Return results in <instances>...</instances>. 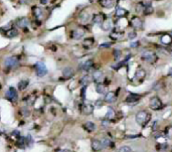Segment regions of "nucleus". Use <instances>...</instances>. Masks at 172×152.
Segmentation results:
<instances>
[{
  "label": "nucleus",
  "instance_id": "1",
  "mask_svg": "<svg viewBox=\"0 0 172 152\" xmlns=\"http://www.w3.org/2000/svg\"><path fill=\"white\" fill-rule=\"evenodd\" d=\"M151 119V115L150 113H148L147 111L142 110L137 112L136 116H135V120H136V123L140 126H145L146 124H148L149 121Z\"/></svg>",
  "mask_w": 172,
  "mask_h": 152
},
{
  "label": "nucleus",
  "instance_id": "2",
  "mask_svg": "<svg viewBox=\"0 0 172 152\" xmlns=\"http://www.w3.org/2000/svg\"><path fill=\"white\" fill-rule=\"evenodd\" d=\"M141 59H142L144 61H146V63H154L155 61H157L158 57H157L156 53L153 52V51L146 50V51H144V52H142V55H141Z\"/></svg>",
  "mask_w": 172,
  "mask_h": 152
},
{
  "label": "nucleus",
  "instance_id": "3",
  "mask_svg": "<svg viewBox=\"0 0 172 152\" xmlns=\"http://www.w3.org/2000/svg\"><path fill=\"white\" fill-rule=\"evenodd\" d=\"M19 63V57L17 55H11V57H8L5 59L4 61V65L7 69H13L16 67Z\"/></svg>",
  "mask_w": 172,
  "mask_h": 152
},
{
  "label": "nucleus",
  "instance_id": "4",
  "mask_svg": "<svg viewBox=\"0 0 172 152\" xmlns=\"http://www.w3.org/2000/svg\"><path fill=\"white\" fill-rule=\"evenodd\" d=\"M149 107H150V109H152L153 111H160L162 110L163 108V103L158 97H153L150 99Z\"/></svg>",
  "mask_w": 172,
  "mask_h": 152
},
{
  "label": "nucleus",
  "instance_id": "5",
  "mask_svg": "<svg viewBox=\"0 0 172 152\" xmlns=\"http://www.w3.org/2000/svg\"><path fill=\"white\" fill-rule=\"evenodd\" d=\"M34 69H35V72H36V75H37V77H39V78L44 77V76L48 74V69H46V65H44L42 61H38V63H36Z\"/></svg>",
  "mask_w": 172,
  "mask_h": 152
},
{
  "label": "nucleus",
  "instance_id": "6",
  "mask_svg": "<svg viewBox=\"0 0 172 152\" xmlns=\"http://www.w3.org/2000/svg\"><path fill=\"white\" fill-rule=\"evenodd\" d=\"M5 98L8 100V101H10V102H12V103L17 102V100H18V93H17V91L15 90V88L9 87V89H8L7 93H6Z\"/></svg>",
  "mask_w": 172,
  "mask_h": 152
},
{
  "label": "nucleus",
  "instance_id": "7",
  "mask_svg": "<svg viewBox=\"0 0 172 152\" xmlns=\"http://www.w3.org/2000/svg\"><path fill=\"white\" fill-rule=\"evenodd\" d=\"M145 77H146V71L143 70L142 67H138V70L135 72L133 82H138V83H140V82H142L143 80L145 79Z\"/></svg>",
  "mask_w": 172,
  "mask_h": 152
},
{
  "label": "nucleus",
  "instance_id": "8",
  "mask_svg": "<svg viewBox=\"0 0 172 152\" xmlns=\"http://www.w3.org/2000/svg\"><path fill=\"white\" fill-rule=\"evenodd\" d=\"M92 78H93V81L95 82L96 84H103V82L105 81V76H104L103 72L100 71V70L94 72Z\"/></svg>",
  "mask_w": 172,
  "mask_h": 152
},
{
  "label": "nucleus",
  "instance_id": "9",
  "mask_svg": "<svg viewBox=\"0 0 172 152\" xmlns=\"http://www.w3.org/2000/svg\"><path fill=\"white\" fill-rule=\"evenodd\" d=\"M130 23H131V25H132V27L134 28V29H141V28L143 27L142 19H141L140 17H138V16H134V17H132V19L130 20Z\"/></svg>",
  "mask_w": 172,
  "mask_h": 152
},
{
  "label": "nucleus",
  "instance_id": "10",
  "mask_svg": "<svg viewBox=\"0 0 172 152\" xmlns=\"http://www.w3.org/2000/svg\"><path fill=\"white\" fill-rule=\"evenodd\" d=\"M86 31L84 28H81V27H78L75 28V29H73V31H71V36L73 38V40H81L82 37H83L84 35H85Z\"/></svg>",
  "mask_w": 172,
  "mask_h": 152
},
{
  "label": "nucleus",
  "instance_id": "11",
  "mask_svg": "<svg viewBox=\"0 0 172 152\" xmlns=\"http://www.w3.org/2000/svg\"><path fill=\"white\" fill-rule=\"evenodd\" d=\"M28 19H27V17H20V18H18V19H16V21H15V26L16 27H18V28H26L27 27V25H28Z\"/></svg>",
  "mask_w": 172,
  "mask_h": 152
},
{
  "label": "nucleus",
  "instance_id": "12",
  "mask_svg": "<svg viewBox=\"0 0 172 152\" xmlns=\"http://www.w3.org/2000/svg\"><path fill=\"white\" fill-rule=\"evenodd\" d=\"M140 98H141L140 95H137V94H134V93H130L128 96H127L125 102L128 103V104H135V103H137L139 100H140Z\"/></svg>",
  "mask_w": 172,
  "mask_h": 152
},
{
  "label": "nucleus",
  "instance_id": "13",
  "mask_svg": "<svg viewBox=\"0 0 172 152\" xmlns=\"http://www.w3.org/2000/svg\"><path fill=\"white\" fill-rule=\"evenodd\" d=\"M91 146H92V149H93L95 152L101 151L102 149L104 148L103 144H102V141L98 140V139H93V140H92Z\"/></svg>",
  "mask_w": 172,
  "mask_h": 152
},
{
  "label": "nucleus",
  "instance_id": "14",
  "mask_svg": "<svg viewBox=\"0 0 172 152\" xmlns=\"http://www.w3.org/2000/svg\"><path fill=\"white\" fill-rule=\"evenodd\" d=\"M94 109H95V107H94L93 105L90 104V103H86V104H84L83 106H82V112L85 115H91L93 114Z\"/></svg>",
  "mask_w": 172,
  "mask_h": 152
},
{
  "label": "nucleus",
  "instance_id": "15",
  "mask_svg": "<svg viewBox=\"0 0 172 152\" xmlns=\"http://www.w3.org/2000/svg\"><path fill=\"white\" fill-rule=\"evenodd\" d=\"M105 21V15H104L103 13H101V12H99V13H96L94 14L93 16V22L96 24H102L103 22Z\"/></svg>",
  "mask_w": 172,
  "mask_h": 152
},
{
  "label": "nucleus",
  "instance_id": "16",
  "mask_svg": "<svg viewBox=\"0 0 172 152\" xmlns=\"http://www.w3.org/2000/svg\"><path fill=\"white\" fill-rule=\"evenodd\" d=\"M73 75H75V71H73V67H65V69H63V77L65 78V79H71V78L73 77Z\"/></svg>",
  "mask_w": 172,
  "mask_h": 152
},
{
  "label": "nucleus",
  "instance_id": "17",
  "mask_svg": "<svg viewBox=\"0 0 172 152\" xmlns=\"http://www.w3.org/2000/svg\"><path fill=\"white\" fill-rule=\"evenodd\" d=\"M117 100V96L114 92H107V94L105 95V99L104 101L106 103H109V104H112Z\"/></svg>",
  "mask_w": 172,
  "mask_h": 152
},
{
  "label": "nucleus",
  "instance_id": "18",
  "mask_svg": "<svg viewBox=\"0 0 172 152\" xmlns=\"http://www.w3.org/2000/svg\"><path fill=\"white\" fill-rule=\"evenodd\" d=\"M124 36V31L121 29H115L113 32H111V34H110V37L112 38V40H121V38Z\"/></svg>",
  "mask_w": 172,
  "mask_h": 152
},
{
  "label": "nucleus",
  "instance_id": "19",
  "mask_svg": "<svg viewBox=\"0 0 172 152\" xmlns=\"http://www.w3.org/2000/svg\"><path fill=\"white\" fill-rule=\"evenodd\" d=\"M95 44V40L93 37H87L84 40L83 42V46L86 48V50H90L92 48Z\"/></svg>",
  "mask_w": 172,
  "mask_h": 152
},
{
  "label": "nucleus",
  "instance_id": "20",
  "mask_svg": "<svg viewBox=\"0 0 172 152\" xmlns=\"http://www.w3.org/2000/svg\"><path fill=\"white\" fill-rule=\"evenodd\" d=\"M18 34H19V32H18V30L16 29L15 27L9 28V29H7L5 32V36L8 38H14L16 37V36H18Z\"/></svg>",
  "mask_w": 172,
  "mask_h": 152
},
{
  "label": "nucleus",
  "instance_id": "21",
  "mask_svg": "<svg viewBox=\"0 0 172 152\" xmlns=\"http://www.w3.org/2000/svg\"><path fill=\"white\" fill-rule=\"evenodd\" d=\"M84 129H85L87 132L92 133L96 130V124L94 122H92V121H88V122H86L85 124H84Z\"/></svg>",
  "mask_w": 172,
  "mask_h": 152
},
{
  "label": "nucleus",
  "instance_id": "22",
  "mask_svg": "<svg viewBox=\"0 0 172 152\" xmlns=\"http://www.w3.org/2000/svg\"><path fill=\"white\" fill-rule=\"evenodd\" d=\"M127 14H128V10L125 9V8H122V7H117L116 8V11H115V15L117 16V17H125V16H127Z\"/></svg>",
  "mask_w": 172,
  "mask_h": 152
},
{
  "label": "nucleus",
  "instance_id": "23",
  "mask_svg": "<svg viewBox=\"0 0 172 152\" xmlns=\"http://www.w3.org/2000/svg\"><path fill=\"white\" fill-rule=\"evenodd\" d=\"M99 3L104 8H112L114 6V0H99Z\"/></svg>",
  "mask_w": 172,
  "mask_h": 152
},
{
  "label": "nucleus",
  "instance_id": "24",
  "mask_svg": "<svg viewBox=\"0 0 172 152\" xmlns=\"http://www.w3.org/2000/svg\"><path fill=\"white\" fill-rule=\"evenodd\" d=\"M96 92L100 95H106L107 94V87L103 84H97L96 85Z\"/></svg>",
  "mask_w": 172,
  "mask_h": 152
},
{
  "label": "nucleus",
  "instance_id": "25",
  "mask_svg": "<svg viewBox=\"0 0 172 152\" xmlns=\"http://www.w3.org/2000/svg\"><path fill=\"white\" fill-rule=\"evenodd\" d=\"M102 25V28H103L104 30H111L112 28H113V21H112L111 19H105V21L103 22V23L101 24Z\"/></svg>",
  "mask_w": 172,
  "mask_h": 152
},
{
  "label": "nucleus",
  "instance_id": "26",
  "mask_svg": "<svg viewBox=\"0 0 172 152\" xmlns=\"http://www.w3.org/2000/svg\"><path fill=\"white\" fill-rule=\"evenodd\" d=\"M92 81H93V78L92 77H90V76H84V77H82L81 80H80V84H81L82 86H84V87H87Z\"/></svg>",
  "mask_w": 172,
  "mask_h": 152
},
{
  "label": "nucleus",
  "instance_id": "27",
  "mask_svg": "<svg viewBox=\"0 0 172 152\" xmlns=\"http://www.w3.org/2000/svg\"><path fill=\"white\" fill-rule=\"evenodd\" d=\"M93 67H94V61L93 59H88V61H86L85 63H83L82 70H83V71H90Z\"/></svg>",
  "mask_w": 172,
  "mask_h": 152
},
{
  "label": "nucleus",
  "instance_id": "28",
  "mask_svg": "<svg viewBox=\"0 0 172 152\" xmlns=\"http://www.w3.org/2000/svg\"><path fill=\"white\" fill-rule=\"evenodd\" d=\"M79 19H80V21H81L82 23H87V22L89 21V19H90V14L88 13L87 11H83L81 14H80Z\"/></svg>",
  "mask_w": 172,
  "mask_h": 152
},
{
  "label": "nucleus",
  "instance_id": "29",
  "mask_svg": "<svg viewBox=\"0 0 172 152\" xmlns=\"http://www.w3.org/2000/svg\"><path fill=\"white\" fill-rule=\"evenodd\" d=\"M161 42L163 44V46H169L172 42V36L168 35V34H165L161 37Z\"/></svg>",
  "mask_w": 172,
  "mask_h": 152
},
{
  "label": "nucleus",
  "instance_id": "30",
  "mask_svg": "<svg viewBox=\"0 0 172 152\" xmlns=\"http://www.w3.org/2000/svg\"><path fill=\"white\" fill-rule=\"evenodd\" d=\"M145 5H146V4H145L144 2H138V3L136 4V6H135V11H136V13H143L145 10Z\"/></svg>",
  "mask_w": 172,
  "mask_h": 152
},
{
  "label": "nucleus",
  "instance_id": "31",
  "mask_svg": "<svg viewBox=\"0 0 172 152\" xmlns=\"http://www.w3.org/2000/svg\"><path fill=\"white\" fill-rule=\"evenodd\" d=\"M101 141H102V144H103V146L106 147V148H109V147L113 146V141H112L109 137H104Z\"/></svg>",
  "mask_w": 172,
  "mask_h": 152
},
{
  "label": "nucleus",
  "instance_id": "32",
  "mask_svg": "<svg viewBox=\"0 0 172 152\" xmlns=\"http://www.w3.org/2000/svg\"><path fill=\"white\" fill-rule=\"evenodd\" d=\"M115 117H116V113H115L114 109L113 108H109L108 109V112L107 114H106V119H108V120H114Z\"/></svg>",
  "mask_w": 172,
  "mask_h": 152
},
{
  "label": "nucleus",
  "instance_id": "33",
  "mask_svg": "<svg viewBox=\"0 0 172 152\" xmlns=\"http://www.w3.org/2000/svg\"><path fill=\"white\" fill-rule=\"evenodd\" d=\"M28 84H29V82H28V80H23V81H20L19 83H18V90L19 91H24V90L27 88Z\"/></svg>",
  "mask_w": 172,
  "mask_h": 152
},
{
  "label": "nucleus",
  "instance_id": "34",
  "mask_svg": "<svg viewBox=\"0 0 172 152\" xmlns=\"http://www.w3.org/2000/svg\"><path fill=\"white\" fill-rule=\"evenodd\" d=\"M32 10H33V15H34V17H35L36 19H39V18L42 16V10L40 9L39 7H36V6H34V7L32 8Z\"/></svg>",
  "mask_w": 172,
  "mask_h": 152
},
{
  "label": "nucleus",
  "instance_id": "35",
  "mask_svg": "<svg viewBox=\"0 0 172 152\" xmlns=\"http://www.w3.org/2000/svg\"><path fill=\"white\" fill-rule=\"evenodd\" d=\"M153 12V7L151 6L150 3H147L146 5H145V10H144V13L146 14V15H148V14H151Z\"/></svg>",
  "mask_w": 172,
  "mask_h": 152
},
{
  "label": "nucleus",
  "instance_id": "36",
  "mask_svg": "<svg viewBox=\"0 0 172 152\" xmlns=\"http://www.w3.org/2000/svg\"><path fill=\"white\" fill-rule=\"evenodd\" d=\"M118 152H132V149H131L130 146L124 145V146H121L120 148L118 149Z\"/></svg>",
  "mask_w": 172,
  "mask_h": 152
},
{
  "label": "nucleus",
  "instance_id": "37",
  "mask_svg": "<svg viewBox=\"0 0 172 152\" xmlns=\"http://www.w3.org/2000/svg\"><path fill=\"white\" fill-rule=\"evenodd\" d=\"M121 55H122V53H121V50H114V59H115V61H119Z\"/></svg>",
  "mask_w": 172,
  "mask_h": 152
},
{
  "label": "nucleus",
  "instance_id": "38",
  "mask_svg": "<svg viewBox=\"0 0 172 152\" xmlns=\"http://www.w3.org/2000/svg\"><path fill=\"white\" fill-rule=\"evenodd\" d=\"M136 36H137V33H136V31H135V30H132V31H130L128 33V38H129V40H134V38H136Z\"/></svg>",
  "mask_w": 172,
  "mask_h": 152
},
{
  "label": "nucleus",
  "instance_id": "39",
  "mask_svg": "<svg viewBox=\"0 0 172 152\" xmlns=\"http://www.w3.org/2000/svg\"><path fill=\"white\" fill-rule=\"evenodd\" d=\"M165 134H166L169 138H172V126L167 127L166 130H165Z\"/></svg>",
  "mask_w": 172,
  "mask_h": 152
},
{
  "label": "nucleus",
  "instance_id": "40",
  "mask_svg": "<svg viewBox=\"0 0 172 152\" xmlns=\"http://www.w3.org/2000/svg\"><path fill=\"white\" fill-rule=\"evenodd\" d=\"M110 124H111V122H110V120H108V119H104V120H102V126L105 127V128L109 127Z\"/></svg>",
  "mask_w": 172,
  "mask_h": 152
},
{
  "label": "nucleus",
  "instance_id": "41",
  "mask_svg": "<svg viewBox=\"0 0 172 152\" xmlns=\"http://www.w3.org/2000/svg\"><path fill=\"white\" fill-rule=\"evenodd\" d=\"M111 42H104V44H100V46L99 48H110L111 46Z\"/></svg>",
  "mask_w": 172,
  "mask_h": 152
},
{
  "label": "nucleus",
  "instance_id": "42",
  "mask_svg": "<svg viewBox=\"0 0 172 152\" xmlns=\"http://www.w3.org/2000/svg\"><path fill=\"white\" fill-rule=\"evenodd\" d=\"M138 46H139V42H131V44H130V48H137Z\"/></svg>",
  "mask_w": 172,
  "mask_h": 152
},
{
  "label": "nucleus",
  "instance_id": "43",
  "mask_svg": "<svg viewBox=\"0 0 172 152\" xmlns=\"http://www.w3.org/2000/svg\"><path fill=\"white\" fill-rule=\"evenodd\" d=\"M56 152H71V150H69V149H61V148H59V149H56Z\"/></svg>",
  "mask_w": 172,
  "mask_h": 152
},
{
  "label": "nucleus",
  "instance_id": "44",
  "mask_svg": "<svg viewBox=\"0 0 172 152\" xmlns=\"http://www.w3.org/2000/svg\"><path fill=\"white\" fill-rule=\"evenodd\" d=\"M30 2V0H19L20 4H28Z\"/></svg>",
  "mask_w": 172,
  "mask_h": 152
},
{
  "label": "nucleus",
  "instance_id": "45",
  "mask_svg": "<svg viewBox=\"0 0 172 152\" xmlns=\"http://www.w3.org/2000/svg\"><path fill=\"white\" fill-rule=\"evenodd\" d=\"M99 101H101V100H99ZM99 101L97 102V106H100V107H102V106H103V103H102V102H99Z\"/></svg>",
  "mask_w": 172,
  "mask_h": 152
},
{
  "label": "nucleus",
  "instance_id": "46",
  "mask_svg": "<svg viewBox=\"0 0 172 152\" xmlns=\"http://www.w3.org/2000/svg\"><path fill=\"white\" fill-rule=\"evenodd\" d=\"M40 2H41V4H46L48 0H40Z\"/></svg>",
  "mask_w": 172,
  "mask_h": 152
},
{
  "label": "nucleus",
  "instance_id": "47",
  "mask_svg": "<svg viewBox=\"0 0 172 152\" xmlns=\"http://www.w3.org/2000/svg\"><path fill=\"white\" fill-rule=\"evenodd\" d=\"M168 74H169V75H171V74H172V69H170V70H169Z\"/></svg>",
  "mask_w": 172,
  "mask_h": 152
},
{
  "label": "nucleus",
  "instance_id": "48",
  "mask_svg": "<svg viewBox=\"0 0 172 152\" xmlns=\"http://www.w3.org/2000/svg\"><path fill=\"white\" fill-rule=\"evenodd\" d=\"M169 55H170L171 57H172V50H170V51H169Z\"/></svg>",
  "mask_w": 172,
  "mask_h": 152
},
{
  "label": "nucleus",
  "instance_id": "49",
  "mask_svg": "<svg viewBox=\"0 0 172 152\" xmlns=\"http://www.w3.org/2000/svg\"><path fill=\"white\" fill-rule=\"evenodd\" d=\"M170 33H171V36H172V31H171V32H170Z\"/></svg>",
  "mask_w": 172,
  "mask_h": 152
}]
</instances>
